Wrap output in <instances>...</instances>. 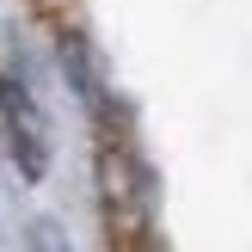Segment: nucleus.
<instances>
[{
  "label": "nucleus",
  "instance_id": "obj_1",
  "mask_svg": "<svg viewBox=\"0 0 252 252\" xmlns=\"http://www.w3.org/2000/svg\"><path fill=\"white\" fill-rule=\"evenodd\" d=\"M98 209H105V234L117 252L148 246V234H154V172L129 148L123 129H111L98 142Z\"/></svg>",
  "mask_w": 252,
  "mask_h": 252
},
{
  "label": "nucleus",
  "instance_id": "obj_2",
  "mask_svg": "<svg viewBox=\"0 0 252 252\" xmlns=\"http://www.w3.org/2000/svg\"><path fill=\"white\" fill-rule=\"evenodd\" d=\"M0 148H6V160L19 166V179H43L49 172V117L43 105H37V93L19 80V74H0Z\"/></svg>",
  "mask_w": 252,
  "mask_h": 252
},
{
  "label": "nucleus",
  "instance_id": "obj_3",
  "mask_svg": "<svg viewBox=\"0 0 252 252\" xmlns=\"http://www.w3.org/2000/svg\"><path fill=\"white\" fill-rule=\"evenodd\" d=\"M62 74H68L74 98H80V105L98 117V129L111 135V129L123 123V111H117V93H111V74H105V62H98V49L86 43L80 31H68V37H62Z\"/></svg>",
  "mask_w": 252,
  "mask_h": 252
},
{
  "label": "nucleus",
  "instance_id": "obj_4",
  "mask_svg": "<svg viewBox=\"0 0 252 252\" xmlns=\"http://www.w3.org/2000/svg\"><path fill=\"white\" fill-rule=\"evenodd\" d=\"M25 246H31V252H74V246H68V234H62L56 221H31V234H25Z\"/></svg>",
  "mask_w": 252,
  "mask_h": 252
},
{
  "label": "nucleus",
  "instance_id": "obj_5",
  "mask_svg": "<svg viewBox=\"0 0 252 252\" xmlns=\"http://www.w3.org/2000/svg\"><path fill=\"white\" fill-rule=\"evenodd\" d=\"M135 252H154V246H135Z\"/></svg>",
  "mask_w": 252,
  "mask_h": 252
}]
</instances>
